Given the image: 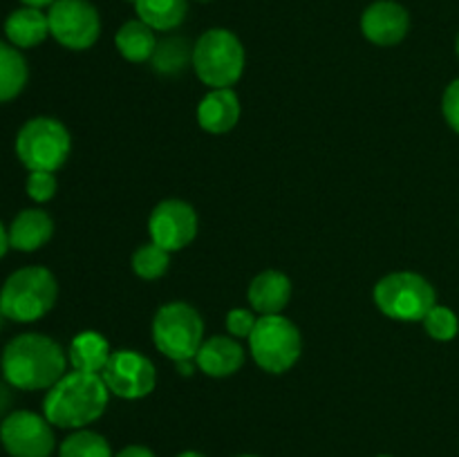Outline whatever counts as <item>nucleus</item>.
Wrapping results in <instances>:
<instances>
[{
	"instance_id": "nucleus-6",
	"label": "nucleus",
	"mask_w": 459,
	"mask_h": 457,
	"mask_svg": "<svg viewBox=\"0 0 459 457\" xmlns=\"http://www.w3.org/2000/svg\"><path fill=\"white\" fill-rule=\"evenodd\" d=\"M375 305L393 321L420 323L437 305V294L421 273L393 272L375 285Z\"/></svg>"
},
{
	"instance_id": "nucleus-4",
	"label": "nucleus",
	"mask_w": 459,
	"mask_h": 457,
	"mask_svg": "<svg viewBox=\"0 0 459 457\" xmlns=\"http://www.w3.org/2000/svg\"><path fill=\"white\" fill-rule=\"evenodd\" d=\"M191 63L197 79L211 90L231 88L245 72V47L231 30L213 27L197 39Z\"/></svg>"
},
{
	"instance_id": "nucleus-28",
	"label": "nucleus",
	"mask_w": 459,
	"mask_h": 457,
	"mask_svg": "<svg viewBox=\"0 0 459 457\" xmlns=\"http://www.w3.org/2000/svg\"><path fill=\"white\" fill-rule=\"evenodd\" d=\"M255 323H258V318H255V314L251 312V309L236 307L227 314L224 325H227L229 336H233V339H249Z\"/></svg>"
},
{
	"instance_id": "nucleus-33",
	"label": "nucleus",
	"mask_w": 459,
	"mask_h": 457,
	"mask_svg": "<svg viewBox=\"0 0 459 457\" xmlns=\"http://www.w3.org/2000/svg\"><path fill=\"white\" fill-rule=\"evenodd\" d=\"M193 361H195V358H193ZM193 361H178L175 366H178V370L182 372L184 376H188L193 372Z\"/></svg>"
},
{
	"instance_id": "nucleus-11",
	"label": "nucleus",
	"mask_w": 459,
	"mask_h": 457,
	"mask_svg": "<svg viewBox=\"0 0 459 457\" xmlns=\"http://www.w3.org/2000/svg\"><path fill=\"white\" fill-rule=\"evenodd\" d=\"M110 394L119 399H143L155 390L157 370L148 357L134 349H117L101 372Z\"/></svg>"
},
{
	"instance_id": "nucleus-22",
	"label": "nucleus",
	"mask_w": 459,
	"mask_h": 457,
	"mask_svg": "<svg viewBox=\"0 0 459 457\" xmlns=\"http://www.w3.org/2000/svg\"><path fill=\"white\" fill-rule=\"evenodd\" d=\"M30 67L21 49L12 43H0V103L16 99L25 90Z\"/></svg>"
},
{
	"instance_id": "nucleus-5",
	"label": "nucleus",
	"mask_w": 459,
	"mask_h": 457,
	"mask_svg": "<svg viewBox=\"0 0 459 457\" xmlns=\"http://www.w3.org/2000/svg\"><path fill=\"white\" fill-rule=\"evenodd\" d=\"M152 343L170 361H193L204 343V321L193 305L173 300L152 318Z\"/></svg>"
},
{
	"instance_id": "nucleus-21",
	"label": "nucleus",
	"mask_w": 459,
	"mask_h": 457,
	"mask_svg": "<svg viewBox=\"0 0 459 457\" xmlns=\"http://www.w3.org/2000/svg\"><path fill=\"white\" fill-rule=\"evenodd\" d=\"M134 12L139 21L155 31H170L186 18L188 0H134Z\"/></svg>"
},
{
	"instance_id": "nucleus-23",
	"label": "nucleus",
	"mask_w": 459,
	"mask_h": 457,
	"mask_svg": "<svg viewBox=\"0 0 459 457\" xmlns=\"http://www.w3.org/2000/svg\"><path fill=\"white\" fill-rule=\"evenodd\" d=\"M58 457H115L108 439L94 430L81 428L67 435L58 446Z\"/></svg>"
},
{
	"instance_id": "nucleus-27",
	"label": "nucleus",
	"mask_w": 459,
	"mask_h": 457,
	"mask_svg": "<svg viewBox=\"0 0 459 457\" xmlns=\"http://www.w3.org/2000/svg\"><path fill=\"white\" fill-rule=\"evenodd\" d=\"M25 188L31 200L45 204V202H49L56 195V177H54V173H48V170H31Z\"/></svg>"
},
{
	"instance_id": "nucleus-31",
	"label": "nucleus",
	"mask_w": 459,
	"mask_h": 457,
	"mask_svg": "<svg viewBox=\"0 0 459 457\" xmlns=\"http://www.w3.org/2000/svg\"><path fill=\"white\" fill-rule=\"evenodd\" d=\"M7 249H12L9 246V228H4V224L0 222V258L7 254Z\"/></svg>"
},
{
	"instance_id": "nucleus-16",
	"label": "nucleus",
	"mask_w": 459,
	"mask_h": 457,
	"mask_svg": "<svg viewBox=\"0 0 459 457\" xmlns=\"http://www.w3.org/2000/svg\"><path fill=\"white\" fill-rule=\"evenodd\" d=\"M247 298H249L251 309L258 312L260 316L281 314L290 305L291 280L282 272L267 269V272L258 273L251 280L249 289H247Z\"/></svg>"
},
{
	"instance_id": "nucleus-37",
	"label": "nucleus",
	"mask_w": 459,
	"mask_h": 457,
	"mask_svg": "<svg viewBox=\"0 0 459 457\" xmlns=\"http://www.w3.org/2000/svg\"><path fill=\"white\" fill-rule=\"evenodd\" d=\"M377 457H393V455H377Z\"/></svg>"
},
{
	"instance_id": "nucleus-18",
	"label": "nucleus",
	"mask_w": 459,
	"mask_h": 457,
	"mask_svg": "<svg viewBox=\"0 0 459 457\" xmlns=\"http://www.w3.org/2000/svg\"><path fill=\"white\" fill-rule=\"evenodd\" d=\"M4 34L7 40L18 49H30L43 43L49 36V21L43 9L21 7L9 13L4 21Z\"/></svg>"
},
{
	"instance_id": "nucleus-35",
	"label": "nucleus",
	"mask_w": 459,
	"mask_h": 457,
	"mask_svg": "<svg viewBox=\"0 0 459 457\" xmlns=\"http://www.w3.org/2000/svg\"><path fill=\"white\" fill-rule=\"evenodd\" d=\"M455 52H457V58H459V34H457V40H455Z\"/></svg>"
},
{
	"instance_id": "nucleus-15",
	"label": "nucleus",
	"mask_w": 459,
	"mask_h": 457,
	"mask_svg": "<svg viewBox=\"0 0 459 457\" xmlns=\"http://www.w3.org/2000/svg\"><path fill=\"white\" fill-rule=\"evenodd\" d=\"M240 121V99L231 88L209 90L197 106V124L211 134H224Z\"/></svg>"
},
{
	"instance_id": "nucleus-8",
	"label": "nucleus",
	"mask_w": 459,
	"mask_h": 457,
	"mask_svg": "<svg viewBox=\"0 0 459 457\" xmlns=\"http://www.w3.org/2000/svg\"><path fill=\"white\" fill-rule=\"evenodd\" d=\"M249 352L255 366L269 375H282L291 370L303 352L300 330L282 314L260 316L249 336Z\"/></svg>"
},
{
	"instance_id": "nucleus-3",
	"label": "nucleus",
	"mask_w": 459,
	"mask_h": 457,
	"mask_svg": "<svg viewBox=\"0 0 459 457\" xmlns=\"http://www.w3.org/2000/svg\"><path fill=\"white\" fill-rule=\"evenodd\" d=\"M58 282L45 267H22L0 287V316L13 323H34L56 305Z\"/></svg>"
},
{
	"instance_id": "nucleus-30",
	"label": "nucleus",
	"mask_w": 459,
	"mask_h": 457,
	"mask_svg": "<svg viewBox=\"0 0 459 457\" xmlns=\"http://www.w3.org/2000/svg\"><path fill=\"white\" fill-rule=\"evenodd\" d=\"M115 457H155V453L148 446H142V444H130V446L121 448Z\"/></svg>"
},
{
	"instance_id": "nucleus-17",
	"label": "nucleus",
	"mask_w": 459,
	"mask_h": 457,
	"mask_svg": "<svg viewBox=\"0 0 459 457\" xmlns=\"http://www.w3.org/2000/svg\"><path fill=\"white\" fill-rule=\"evenodd\" d=\"M54 236V220L43 209H22L9 227V246L22 254L39 251Z\"/></svg>"
},
{
	"instance_id": "nucleus-25",
	"label": "nucleus",
	"mask_w": 459,
	"mask_h": 457,
	"mask_svg": "<svg viewBox=\"0 0 459 457\" xmlns=\"http://www.w3.org/2000/svg\"><path fill=\"white\" fill-rule=\"evenodd\" d=\"M188 58V45L184 39H166L157 43L155 54H152V67L164 74H175L184 67Z\"/></svg>"
},
{
	"instance_id": "nucleus-34",
	"label": "nucleus",
	"mask_w": 459,
	"mask_h": 457,
	"mask_svg": "<svg viewBox=\"0 0 459 457\" xmlns=\"http://www.w3.org/2000/svg\"><path fill=\"white\" fill-rule=\"evenodd\" d=\"M178 457H206V455H202V453H197V451H184V453H179Z\"/></svg>"
},
{
	"instance_id": "nucleus-36",
	"label": "nucleus",
	"mask_w": 459,
	"mask_h": 457,
	"mask_svg": "<svg viewBox=\"0 0 459 457\" xmlns=\"http://www.w3.org/2000/svg\"><path fill=\"white\" fill-rule=\"evenodd\" d=\"M238 457H258V455H238Z\"/></svg>"
},
{
	"instance_id": "nucleus-13",
	"label": "nucleus",
	"mask_w": 459,
	"mask_h": 457,
	"mask_svg": "<svg viewBox=\"0 0 459 457\" xmlns=\"http://www.w3.org/2000/svg\"><path fill=\"white\" fill-rule=\"evenodd\" d=\"M408 30H411V13L394 0H377L361 16L363 36L381 47H393L402 43Z\"/></svg>"
},
{
	"instance_id": "nucleus-39",
	"label": "nucleus",
	"mask_w": 459,
	"mask_h": 457,
	"mask_svg": "<svg viewBox=\"0 0 459 457\" xmlns=\"http://www.w3.org/2000/svg\"><path fill=\"white\" fill-rule=\"evenodd\" d=\"M0 446H3V442H0Z\"/></svg>"
},
{
	"instance_id": "nucleus-19",
	"label": "nucleus",
	"mask_w": 459,
	"mask_h": 457,
	"mask_svg": "<svg viewBox=\"0 0 459 457\" xmlns=\"http://www.w3.org/2000/svg\"><path fill=\"white\" fill-rule=\"evenodd\" d=\"M110 357V343L106 341V336L94 330L79 332L67 349V361H70L72 370L92 372V375H101Z\"/></svg>"
},
{
	"instance_id": "nucleus-1",
	"label": "nucleus",
	"mask_w": 459,
	"mask_h": 457,
	"mask_svg": "<svg viewBox=\"0 0 459 457\" xmlns=\"http://www.w3.org/2000/svg\"><path fill=\"white\" fill-rule=\"evenodd\" d=\"M0 370L16 390H49L67 372V354L52 336L18 334L4 345Z\"/></svg>"
},
{
	"instance_id": "nucleus-2",
	"label": "nucleus",
	"mask_w": 459,
	"mask_h": 457,
	"mask_svg": "<svg viewBox=\"0 0 459 457\" xmlns=\"http://www.w3.org/2000/svg\"><path fill=\"white\" fill-rule=\"evenodd\" d=\"M110 390L101 375L65 372L43 399V415L56 428L81 430L106 412Z\"/></svg>"
},
{
	"instance_id": "nucleus-12",
	"label": "nucleus",
	"mask_w": 459,
	"mask_h": 457,
	"mask_svg": "<svg viewBox=\"0 0 459 457\" xmlns=\"http://www.w3.org/2000/svg\"><path fill=\"white\" fill-rule=\"evenodd\" d=\"M148 233L155 245L166 251H182L197 236V213L184 200H161L148 218Z\"/></svg>"
},
{
	"instance_id": "nucleus-26",
	"label": "nucleus",
	"mask_w": 459,
	"mask_h": 457,
	"mask_svg": "<svg viewBox=\"0 0 459 457\" xmlns=\"http://www.w3.org/2000/svg\"><path fill=\"white\" fill-rule=\"evenodd\" d=\"M421 323H424L430 339L439 341V343H448L459 334L457 314L451 307H444V305H435Z\"/></svg>"
},
{
	"instance_id": "nucleus-24",
	"label": "nucleus",
	"mask_w": 459,
	"mask_h": 457,
	"mask_svg": "<svg viewBox=\"0 0 459 457\" xmlns=\"http://www.w3.org/2000/svg\"><path fill=\"white\" fill-rule=\"evenodd\" d=\"M130 264H133V272L137 273L142 280H157V278H161L169 272L170 251L161 249L160 245H155V242L151 240L134 249Z\"/></svg>"
},
{
	"instance_id": "nucleus-9",
	"label": "nucleus",
	"mask_w": 459,
	"mask_h": 457,
	"mask_svg": "<svg viewBox=\"0 0 459 457\" xmlns=\"http://www.w3.org/2000/svg\"><path fill=\"white\" fill-rule=\"evenodd\" d=\"M49 36L67 49L92 47L101 34V18L88 0H56L48 12Z\"/></svg>"
},
{
	"instance_id": "nucleus-10",
	"label": "nucleus",
	"mask_w": 459,
	"mask_h": 457,
	"mask_svg": "<svg viewBox=\"0 0 459 457\" xmlns=\"http://www.w3.org/2000/svg\"><path fill=\"white\" fill-rule=\"evenodd\" d=\"M0 442L12 457H52L56 437L48 417L13 410L0 424Z\"/></svg>"
},
{
	"instance_id": "nucleus-20",
	"label": "nucleus",
	"mask_w": 459,
	"mask_h": 457,
	"mask_svg": "<svg viewBox=\"0 0 459 457\" xmlns=\"http://www.w3.org/2000/svg\"><path fill=\"white\" fill-rule=\"evenodd\" d=\"M157 36L152 27H148L143 21H128L119 27L115 36L117 52L130 63L151 61L157 49Z\"/></svg>"
},
{
	"instance_id": "nucleus-29",
	"label": "nucleus",
	"mask_w": 459,
	"mask_h": 457,
	"mask_svg": "<svg viewBox=\"0 0 459 457\" xmlns=\"http://www.w3.org/2000/svg\"><path fill=\"white\" fill-rule=\"evenodd\" d=\"M442 115L446 124L459 134V79L451 81L444 90L442 97Z\"/></svg>"
},
{
	"instance_id": "nucleus-14",
	"label": "nucleus",
	"mask_w": 459,
	"mask_h": 457,
	"mask_svg": "<svg viewBox=\"0 0 459 457\" xmlns=\"http://www.w3.org/2000/svg\"><path fill=\"white\" fill-rule=\"evenodd\" d=\"M195 366L200 372L213 379H224L231 376L245 366V348L240 341L227 334H215L211 339H204L195 354Z\"/></svg>"
},
{
	"instance_id": "nucleus-32",
	"label": "nucleus",
	"mask_w": 459,
	"mask_h": 457,
	"mask_svg": "<svg viewBox=\"0 0 459 457\" xmlns=\"http://www.w3.org/2000/svg\"><path fill=\"white\" fill-rule=\"evenodd\" d=\"M25 7H36V9H43V7H52L56 0H21Z\"/></svg>"
},
{
	"instance_id": "nucleus-7",
	"label": "nucleus",
	"mask_w": 459,
	"mask_h": 457,
	"mask_svg": "<svg viewBox=\"0 0 459 457\" xmlns=\"http://www.w3.org/2000/svg\"><path fill=\"white\" fill-rule=\"evenodd\" d=\"M72 151L70 130L54 116H34L16 134V155L27 170L56 173Z\"/></svg>"
},
{
	"instance_id": "nucleus-38",
	"label": "nucleus",
	"mask_w": 459,
	"mask_h": 457,
	"mask_svg": "<svg viewBox=\"0 0 459 457\" xmlns=\"http://www.w3.org/2000/svg\"><path fill=\"white\" fill-rule=\"evenodd\" d=\"M130 3H134V0H130Z\"/></svg>"
}]
</instances>
